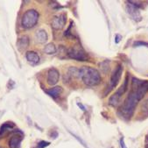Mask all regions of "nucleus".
Returning a JSON list of instances; mask_svg holds the SVG:
<instances>
[{"label":"nucleus","instance_id":"nucleus-23","mask_svg":"<svg viewBox=\"0 0 148 148\" xmlns=\"http://www.w3.org/2000/svg\"><path fill=\"white\" fill-rule=\"evenodd\" d=\"M146 148H148V145H146Z\"/></svg>","mask_w":148,"mask_h":148},{"label":"nucleus","instance_id":"nucleus-4","mask_svg":"<svg viewBox=\"0 0 148 148\" xmlns=\"http://www.w3.org/2000/svg\"><path fill=\"white\" fill-rule=\"evenodd\" d=\"M39 19V13L35 10H28L25 12L21 19V25L25 28H32L34 26Z\"/></svg>","mask_w":148,"mask_h":148},{"label":"nucleus","instance_id":"nucleus-22","mask_svg":"<svg viewBox=\"0 0 148 148\" xmlns=\"http://www.w3.org/2000/svg\"><path fill=\"white\" fill-rule=\"evenodd\" d=\"M120 145H121V147H122V148H127L126 145H125V144L124 138H122L120 139Z\"/></svg>","mask_w":148,"mask_h":148},{"label":"nucleus","instance_id":"nucleus-14","mask_svg":"<svg viewBox=\"0 0 148 148\" xmlns=\"http://www.w3.org/2000/svg\"><path fill=\"white\" fill-rule=\"evenodd\" d=\"M29 45V38L27 36H22L21 38L18 39L17 42V46L19 49H24L26 48Z\"/></svg>","mask_w":148,"mask_h":148},{"label":"nucleus","instance_id":"nucleus-8","mask_svg":"<svg viewBox=\"0 0 148 148\" xmlns=\"http://www.w3.org/2000/svg\"><path fill=\"white\" fill-rule=\"evenodd\" d=\"M60 78V73L56 69H50L47 72V83L51 86L55 85Z\"/></svg>","mask_w":148,"mask_h":148},{"label":"nucleus","instance_id":"nucleus-18","mask_svg":"<svg viewBox=\"0 0 148 148\" xmlns=\"http://www.w3.org/2000/svg\"><path fill=\"white\" fill-rule=\"evenodd\" d=\"M141 110H142V112L148 114V99L142 104V106H141Z\"/></svg>","mask_w":148,"mask_h":148},{"label":"nucleus","instance_id":"nucleus-15","mask_svg":"<svg viewBox=\"0 0 148 148\" xmlns=\"http://www.w3.org/2000/svg\"><path fill=\"white\" fill-rule=\"evenodd\" d=\"M127 4L129 5L128 6H127V10H128V12H129V13L134 18H136V20H137V18H138V17L140 18V16H139V12H138V8L137 7H135V6H133L130 2H127Z\"/></svg>","mask_w":148,"mask_h":148},{"label":"nucleus","instance_id":"nucleus-17","mask_svg":"<svg viewBox=\"0 0 148 148\" xmlns=\"http://www.w3.org/2000/svg\"><path fill=\"white\" fill-rule=\"evenodd\" d=\"M13 126H14V125H13V124H9V123H5V124H4V125L1 126V128H0V136L3 135L4 133H5L8 130L12 129V127H13Z\"/></svg>","mask_w":148,"mask_h":148},{"label":"nucleus","instance_id":"nucleus-7","mask_svg":"<svg viewBox=\"0 0 148 148\" xmlns=\"http://www.w3.org/2000/svg\"><path fill=\"white\" fill-rule=\"evenodd\" d=\"M122 73H123V67H122V65H118L110 77V84H109V87L107 88V91H106L105 95H107L112 88H114L116 86V84L118 83V82H119V80L121 78Z\"/></svg>","mask_w":148,"mask_h":148},{"label":"nucleus","instance_id":"nucleus-9","mask_svg":"<svg viewBox=\"0 0 148 148\" xmlns=\"http://www.w3.org/2000/svg\"><path fill=\"white\" fill-rule=\"evenodd\" d=\"M66 24V16L64 14L62 15H59L53 18V22H52V25L54 29H62Z\"/></svg>","mask_w":148,"mask_h":148},{"label":"nucleus","instance_id":"nucleus-13","mask_svg":"<svg viewBox=\"0 0 148 148\" xmlns=\"http://www.w3.org/2000/svg\"><path fill=\"white\" fill-rule=\"evenodd\" d=\"M35 38L36 40L40 43H45L47 40V34L46 33V31L44 30H39L36 32L35 34Z\"/></svg>","mask_w":148,"mask_h":148},{"label":"nucleus","instance_id":"nucleus-6","mask_svg":"<svg viewBox=\"0 0 148 148\" xmlns=\"http://www.w3.org/2000/svg\"><path fill=\"white\" fill-rule=\"evenodd\" d=\"M68 54L70 58L77 61H86L88 60V55L82 47L75 46L68 50Z\"/></svg>","mask_w":148,"mask_h":148},{"label":"nucleus","instance_id":"nucleus-16","mask_svg":"<svg viewBox=\"0 0 148 148\" xmlns=\"http://www.w3.org/2000/svg\"><path fill=\"white\" fill-rule=\"evenodd\" d=\"M43 51H44V53H46L47 54H52L56 52V47L53 43H48L47 46H45Z\"/></svg>","mask_w":148,"mask_h":148},{"label":"nucleus","instance_id":"nucleus-20","mask_svg":"<svg viewBox=\"0 0 148 148\" xmlns=\"http://www.w3.org/2000/svg\"><path fill=\"white\" fill-rule=\"evenodd\" d=\"M138 47V46H145V47H148V43L146 42H142V41H137L134 43V47Z\"/></svg>","mask_w":148,"mask_h":148},{"label":"nucleus","instance_id":"nucleus-5","mask_svg":"<svg viewBox=\"0 0 148 148\" xmlns=\"http://www.w3.org/2000/svg\"><path fill=\"white\" fill-rule=\"evenodd\" d=\"M128 82H129V75L127 74V75L125 76V82L120 86V88H118L117 91L111 96V97L109 100V103L112 106H116L118 105V103H120L122 97L124 96V94L125 93L126 90H127V86H128Z\"/></svg>","mask_w":148,"mask_h":148},{"label":"nucleus","instance_id":"nucleus-19","mask_svg":"<svg viewBox=\"0 0 148 148\" xmlns=\"http://www.w3.org/2000/svg\"><path fill=\"white\" fill-rule=\"evenodd\" d=\"M50 145V142H47V141H40L38 145H37V148H45L47 146H48Z\"/></svg>","mask_w":148,"mask_h":148},{"label":"nucleus","instance_id":"nucleus-11","mask_svg":"<svg viewBox=\"0 0 148 148\" xmlns=\"http://www.w3.org/2000/svg\"><path fill=\"white\" fill-rule=\"evenodd\" d=\"M21 140H22V137L20 135L14 134L9 141V147L10 148H18L20 145Z\"/></svg>","mask_w":148,"mask_h":148},{"label":"nucleus","instance_id":"nucleus-24","mask_svg":"<svg viewBox=\"0 0 148 148\" xmlns=\"http://www.w3.org/2000/svg\"><path fill=\"white\" fill-rule=\"evenodd\" d=\"M0 148H2V147H1V146H0Z\"/></svg>","mask_w":148,"mask_h":148},{"label":"nucleus","instance_id":"nucleus-3","mask_svg":"<svg viewBox=\"0 0 148 148\" xmlns=\"http://www.w3.org/2000/svg\"><path fill=\"white\" fill-rule=\"evenodd\" d=\"M132 91L135 93L138 101L142 100L148 92V81H141L133 77L132 79Z\"/></svg>","mask_w":148,"mask_h":148},{"label":"nucleus","instance_id":"nucleus-12","mask_svg":"<svg viewBox=\"0 0 148 148\" xmlns=\"http://www.w3.org/2000/svg\"><path fill=\"white\" fill-rule=\"evenodd\" d=\"M47 94H48L49 96H51L53 98H57L59 96L61 95V93L62 92V88L60 86H55L52 88H49V90H46Z\"/></svg>","mask_w":148,"mask_h":148},{"label":"nucleus","instance_id":"nucleus-1","mask_svg":"<svg viewBox=\"0 0 148 148\" xmlns=\"http://www.w3.org/2000/svg\"><path fill=\"white\" fill-rule=\"evenodd\" d=\"M138 102L139 101L137 98L135 93L131 91L124 103L119 108V114L121 115V116L123 118H125V119H130L134 113Z\"/></svg>","mask_w":148,"mask_h":148},{"label":"nucleus","instance_id":"nucleus-2","mask_svg":"<svg viewBox=\"0 0 148 148\" xmlns=\"http://www.w3.org/2000/svg\"><path fill=\"white\" fill-rule=\"evenodd\" d=\"M79 75L83 82L88 86H96L101 82V75L99 72L93 68H82L79 69Z\"/></svg>","mask_w":148,"mask_h":148},{"label":"nucleus","instance_id":"nucleus-21","mask_svg":"<svg viewBox=\"0 0 148 148\" xmlns=\"http://www.w3.org/2000/svg\"><path fill=\"white\" fill-rule=\"evenodd\" d=\"M121 39H122V36H121V35L116 34V38H115V42H116V44H117V43H119L120 40H121Z\"/></svg>","mask_w":148,"mask_h":148},{"label":"nucleus","instance_id":"nucleus-10","mask_svg":"<svg viewBox=\"0 0 148 148\" xmlns=\"http://www.w3.org/2000/svg\"><path fill=\"white\" fill-rule=\"evenodd\" d=\"M25 57H26V60L28 61V62L30 64H32V65H36L40 62V56L38 55L37 53H35L34 51L26 52Z\"/></svg>","mask_w":148,"mask_h":148},{"label":"nucleus","instance_id":"nucleus-25","mask_svg":"<svg viewBox=\"0 0 148 148\" xmlns=\"http://www.w3.org/2000/svg\"><path fill=\"white\" fill-rule=\"evenodd\" d=\"M147 138H148V137H147Z\"/></svg>","mask_w":148,"mask_h":148}]
</instances>
